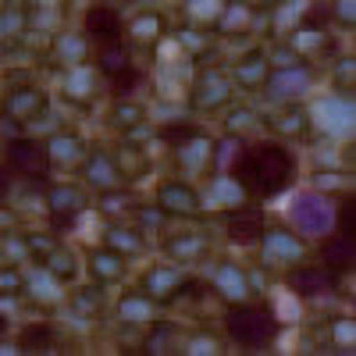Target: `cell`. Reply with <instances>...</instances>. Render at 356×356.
I'll use <instances>...</instances> for the list:
<instances>
[{
    "instance_id": "1",
    "label": "cell",
    "mask_w": 356,
    "mask_h": 356,
    "mask_svg": "<svg viewBox=\"0 0 356 356\" xmlns=\"http://www.w3.org/2000/svg\"><path fill=\"white\" fill-rule=\"evenodd\" d=\"M235 168H239V182L246 193H260V196H275L278 189L289 186V178H292V157L282 150V146L275 143H260L253 146V150H243L239 161H235Z\"/></svg>"
},
{
    "instance_id": "2",
    "label": "cell",
    "mask_w": 356,
    "mask_h": 356,
    "mask_svg": "<svg viewBox=\"0 0 356 356\" xmlns=\"http://www.w3.org/2000/svg\"><path fill=\"white\" fill-rule=\"evenodd\" d=\"M285 218L292 221V228L300 235H307V239H321V235H332L339 211H335V203L324 193H296Z\"/></svg>"
},
{
    "instance_id": "3",
    "label": "cell",
    "mask_w": 356,
    "mask_h": 356,
    "mask_svg": "<svg viewBox=\"0 0 356 356\" xmlns=\"http://www.w3.org/2000/svg\"><path fill=\"white\" fill-rule=\"evenodd\" d=\"M228 335L239 342V346H250V349H260L267 346L275 335H278V321L271 310L264 307H235L228 314Z\"/></svg>"
},
{
    "instance_id": "4",
    "label": "cell",
    "mask_w": 356,
    "mask_h": 356,
    "mask_svg": "<svg viewBox=\"0 0 356 356\" xmlns=\"http://www.w3.org/2000/svg\"><path fill=\"white\" fill-rule=\"evenodd\" d=\"M310 122L332 139H346L353 132V107L349 100H317L310 107Z\"/></svg>"
},
{
    "instance_id": "5",
    "label": "cell",
    "mask_w": 356,
    "mask_h": 356,
    "mask_svg": "<svg viewBox=\"0 0 356 356\" xmlns=\"http://www.w3.org/2000/svg\"><path fill=\"white\" fill-rule=\"evenodd\" d=\"M8 164L18 171V175H25V178H40L43 171H47V164H50V157H47V150L36 143V139H15V143H8Z\"/></svg>"
},
{
    "instance_id": "6",
    "label": "cell",
    "mask_w": 356,
    "mask_h": 356,
    "mask_svg": "<svg viewBox=\"0 0 356 356\" xmlns=\"http://www.w3.org/2000/svg\"><path fill=\"white\" fill-rule=\"evenodd\" d=\"M86 33L93 36V40H100L104 47L111 43H118V36H122V18H118V11L114 8H107V4H93L86 11Z\"/></svg>"
},
{
    "instance_id": "7",
    "label": "cell",
    "mask_w": 356,
    "mask_h": 356,
    "mask_svg": "<svg viewBox=\"0 0 356 356\" xmlns=\"http://www.w3.org/2000/svg\"><path fill=\"white\" fill-rule=\"evenodd\" d=\"M303 243H300V235H292V232H267L264 235V257L271 260V264H296V260H303Z\"/></svg>"
},
{
    "instance_id": "8",
    "label": "cell",
    "mask_w": 356,
    "mask_h": 356,
    "mask_svg": "<svg viewBox=\"0 0 356 356\" xmlns=\"http://www.w3.org/2000/svg\"><path fill=\"white\" fill-rule=\"evenodd\" d=\"M214 289L225 296L228 303H246L250 300V275L235 264H221L214 271Z\"/></svg>"
},
{
    "instance_id": "9",
    "label": "cell",
    "mask_w": 356,
    "mask_h": 356,
    "mask_svg": "<svg viewBox=\"0 0 356 356\" xmlns=\"http://www.w3.org/2000/svg\"><path fill=\"white\" fill-rule=\"evenodd\" d=\"M310 89V72L307 68H282L278 75H271L267 82V93L271 100H296Z\"/></svg>"
},
{
    "instance_id": "10",
    "label": "cell",
    "mask_w": 356,
    "mask_h": 356,
    "mask_svg": "<svg viewBox=\"0 0 356 356\" xmlns=\"http://www.w3.org/2000/svg\"><path fill=\"white\" fill-rule=\"evenodd\" d=\"M43 150H47V157H50L57 168H79V164H82V157H86L82 143H79L75 136H65V132L50 136V139L43 143Z\"/></svg>"
},
{
    "instance_id": "11",
    "label": "cell",
    "mask_w": 356,
    "mask_h": 356,
    "mask_svg": "<svg viewBox=\"0 0 356 356\" xmlns=\"http://www.w3.org/2000/svg\"><path fill=\"white\" fill-rule=\"evenodd\" d=\"M157 203L164 207V211H175V214H193L200 207V196L182 182H164L157 189Z\"/></svg>"
},
{
    "instance_id": "12",
    "label": "cell",
    "mask_w": 356,
    "mask_h": 356,
    "mask_svg": "<svg viewBox=\"0 0 356 356\" xmlns=\"http://www.w3.org/2000/svg\"><path fill=\"white\" fill-rule=\"evenodd\" d=\"M207 207H221V211H239V207L246 203V189L235 182V178H218V182L211 186V193H207L203 200Z\"/></svg>"
},
{
    "instance_id": "13",
    "label": "cell",
    "mask_w": 356,
    "mask_h": 356,
    "mask_svg": "<svg viewBox=\"0 0 356 356\" xmlns=\"http://www.w3.org/2000/svg\"><path fill=\"white\" fill-rule=\"evenodd\" d=\"M47 207H50L54 218H72L86 207V193H79L72 186H57V189L47 193Z\"/></svg>"
},
{
    "instance_id": "14",
    "label": "cell",
    "mask_w": 356,
    "mask_h": 356,
    "mask_svg": "<svg viewBox=\"0 0 356 356\" xmlns=\"http://www.w3.org/2000/svg\"><path fill=\"white\" fill-rule=\"evenodd\" d=\"M25 289L33 292L40 303H57V300H61V278L50 275L47 267H36V271H29Z\"/></svg>"
},
{
    "instance_id": "15",
    "label": "cell",
    "mask_w": 356,
    "mask_h": 356,
    "mask_svg": "<svg viewBox=\"0 0 356 356\" xmlns=\"http://www.w3.org/2000/svg\"><path fill=\"white\" fill-rule=\"evenodd\" d=\"M89 271H93V278H100V282H118L125 275V260H122V253L118 250H97L93 257H89Z\"/></svg>"
},
{
    "instance_id": "16",
    "label": "cell",
    "mask_w": 356,
    "mask_h": 356,
    "mask_svg": "<svg viewBox=\"0 0 356 356\" xmlns=\"http://www.w3.org/2000/svg\"><path fill=\"white\" fill-rule=\"evenodd\" d=\"M118 314H122V321H129V324H146V321L157 317V307H154V300H146V296H125Z\"/></svg>"
},
{
    "instance_id": "17",
    "label": "cell",
    "mask_w": 356,
    "mask_h": 356,
    "mask_svg": "<svg viewBox=\"0 0 356 356\" xmlns=\"http://www.w3.org/2000/svg\"><path fill=\"white\" fill-rule=\"evenodd\" d=\"M214 154V146H211V139L207 136H193V139H186L182 143V150H178V157H182V164L189 168V171H196V168H203L207 164V157Z\"/></svg>"
},
{
    "instance_id": "18",
    "label": "cell",
    "mask_w": 356,
    "mask_h": 356,
    "mask_svg": "<svg viewBox=\"0 0 356 356\" xmlns=\"http://www.w3.org/2000/svg\"><path fill=\"white\" fill-rule=\"evenodd\" d=\"M260 232H264V225H260V214H257V211L235 214V218L228 221V235H232L235 243H250V239H257Z\"/></svg>"
},
{
    "instance_id": "19",
    "label": "cell",
    "mask_w": 356,
    "mask_h": 356,
    "mask_svg": "<svg viewBox=\"0 0 356 356\" xmlns=\"http://www.w3.org/2000/svg\"><path fill=\"white\" fill-rule=\"evenodd\" d=\"M146 289H150V296H171L182 289V275L171 271V267H157V271H150V278H146Z\"/></svg>"
},
{
    "instance_id": "20",
    "label": "cell",
    "mask_w": 356,
    "mask_h": 356,
    "mask_svg": "<svg viewBox=\"0 0 356 356\" xmlns=\"http://www.w3.org/2000/svg\"><path fill=\"white\" fill-rule=\"evenodd\" d=\"M275 321L282 324H292V321H300V296H296L292 289H275Z\"/></svg>"
},
{
    "instance_id": "21",
    "label": "cell",
    "mask_w": 356,
    "mask_h": 356,
    "mask_svg": "<svg viewBox=\"0 0 356 356\" xmlns=\"http://www.w3.org/2000/svg\"><path fill=\"white\" fill-rule=\"evenodd\" d=\"M104 239H107V246L111 250H118V253H139L143 250V239H139V235L136 232H129V228H107L104 232Z\"/></svg>"
},
{
    "instance_id": "22",
    "label": "cell",
    "mask_w": 356,
    "mask_h": 356,
    "mask_svg": "<svg viewBox=\"0 0 356 356\" xmlns=\"http://www.w3.org/2000/svg\"><path fill=\"white\" fill-rule=\"evenodd\" d=\"M203 250H207L203 235H182V239H171L168 243V253L175 260H196V257H203Z\"/></svg>"
},
{
    "instance_id": "23",
    "label": "cell",
    "mask_w": 356,
    "mask_h": 356,
    "mask_svg": "<svg viewBox=\"0 0 356 356\" xmlns=\"http://www.w3.org/2000/svg\"><path fill=\"white\" fill-rule=\"evenodd\" d=\"M86 178H89V186H97V189L107 193V189L114 186V178H118V175H114V168H111L107 157H93V161L86 164Z\"/></svg>"
},
{
    "instance_id": "24",
    "label": "cell",
    "mask_w": 356,
    "mask_h": 356,
    "mask_svg": "<svg viewBox=\"0 0 356 356\" xmlns=\"http://www.w3.org/2000/svg\"><path fill=\"white\" fill-rule=\"evenodd\" d=\"M43 257H47V264H43V267H47L50 275H57L61 282H65V278H72V271H75V260H72V253H68V250H61V246H50Z\"/></svg>"
},
{
    "instance_id": "25",
    "label": "cell",
    "mask_w": 356,
    "mask_h": 356,
    "mask_svg": "<svg viewBox=\"0 0 356 356\" xmlns=\"http://www.w3.org/2000/svg\"><path fill=\"white\" fill-rule=\"evenodd\" d=\"M40 107H43V97L36 93V89H22V93H15V97L8 100V111H11L15 118H33Z\"/></svg>"
},
{
    "instance_id": "26",
    "label": "cell",
    "mask_w": 356,
    "mask_h": 356,
    "mask_svg": "<svg viewBox=\"0 0 356 356\" xmlns=\"http://www.w3.org/2000/svg\"><path fill=\"white\" fill-rule=\"evenodd\" d=\"M225 93H228L225 82H221L218 75H207L203 86H200V93H196V104H200V107H218V104L225 100Z\"/></svg>"
},
{
    "instance_id": "27",
    "label": "cell",
    "mask_w": 356,
    "mask_h": 356,
    "mask_svg": "<svg viewBox=\"0 0 356 356\" xmlns=\"http://www.w3.org/2000/svg\"><path fill=\"white\" fill-rule=\"evenodd\" d=\"M54 346V328L50 324H29L22 332V349H47Z\"/></svg>"
},
{
    "instance_id": "28",
    "label": "cell",
    "mask_w": 356,
    "mask_h": 356,
    "mask_svg": "<svg viewBox=\"0 0 356 356\" xmlns=\"http://www.w3.org/2000/svg\"><path fill=\"white\" fill-rule=\"evenodd\" d=\"M93 86H97L93 72L79 68V72H72V75H68V82H65V93H68V97H79V100H86L89 93H93Z\"/></svg>"
},
{
    "instance_id": "29",
    "label": "cell",
    "mask_w": 356,
    "mask_h": 356,
    "mask_svg": "<svg viewBox=\"0 0 356 356\" xmlns=\"http://www.w3.org/2000/svg\"><path fill=\"white\" fill-rule=\"evenodd\" d=\"M189 18L193 22H218V15L225 11L221 0H189Z\"/></svg>"
},
{
    "instance_id": "30",
    "label": "cell",
    "mask_w": 356,
    "mask_h": 356,
    "mask_svg": "<svg viewBox=\"0 0 356 356\" xmlns=\"http://www.w3.org/2000/svg\"><path fill=\"white\" fill-rule=\"evenodd\" d=\"M218 22H221L225 33H243V29L250 25V11L246 8H228V11L218 15Z\"/></svg>"
},
{
    "instance_id": "31",
    "label": "cell",
    "mask_w": 356,
    "mask_h": 356,
    "mask_svg": "<svg viewBox=\"0 0 356 356\" xmlns=\"http://www.w3.org/2000/svg\"><path fill=\"white\" fill-rule=\"evenodd\" d=\"M182 349H186V353H193V356H211V353H221V346H218L211 335H193Z\"/></svg>"
},
{
    "instance_id": "32",
    "label": "cell",
    "mask_w": 356,
    "mask_h": 356,
    "mask_svg": "<svg viewBox=\"0 0 356 356\" xmlns=\"http://www.w3.org/2000/svg\"><path fill=\"white\" fill-rule=\"evenodd\" d=\"M82 50H86V47H82L79 36H65V40H61V57H65V61L79 65V61H82Z\"/></svg>"
},
{
    "instance_id": "33",
    "label": "cell",
    "mask_w": 356,
    "mask_h": 356,
    "mask_svg": "<svg viewBox=\"0 0 356 356\" xmlns=\"http://www.w3.org/2000/svg\"><path fill=\"white\" fill-rule=\"evenodd\" d=\"M239 79H243L246 86H253V82L267 79V75H264V61H260V57H257V61H246V65H239Z\"/></svg>"
},
{
    "instance_id": "34",
    "label": "cell",
    "mask_w": 356,
    "mask_h": 356,
    "mask_svg": "<svg viewBox=\"0 0 356 356\" xmlns=\"http://www.w3.org/2000/svg\"><path fill=\"white\" fill-rule=\"evenodd\" d=\"M300 11H307V0H292L289 8H282V11H278V18H275V22H278V29L292 25V22H296V15H300Z\"/></svg>"
},
{
    "instance_id": "35",
    "label": "cell",
    "mask_w": 356,
    "mask_h": 356,
    "mask_svg": "<svg viewBox=\"0 0 356 356\" xmlns=\"http://www.w3.org/2000/svg\"><path fill=\"white\" fill-rule=\"evenodd\" d=\"M132 36H136V40H150V36H157V18H150V15L139 18V22L132 25Z\"/></svg>"
},
{
    "instance_id": "36",
    "label": "cell",
    "mask_w": 356,
    "mask_h": 356,
    "mask_svg": "<svg viewBox=\"0 0 356 356\" xmlns=\"http://www.w3.org/2000/svg\"><path fill=\"white\" fill-rule=\"evenodd\" d=\"M193 136H196L193 125H164V139H171V143H186Z\"/></svg>"
},
{
    "instance_id": "37",
    "label": "cell",
    "mask_w": 356,
    "mask_h": 356,
    "mask_svg": "<svg viewBox=\"0 0 356 356\" xmlns=\"http://www.w3.org/2000/svg\"><path fill=\"white\" fill-rule=\"evenodd\" d=\"M314 186L317 189H349V178H342V175H317Z\"/></svg>"
},
{
    "instance_id": "38",
    "label": "cell",
    "mask_w": 356,
    "mask_h": 356,
    "mask_svg": "<svg viewBox=\"0 0 356 356\" xmlns=\"http://www.w3.org/2000/svg\"><path fill=\"white\" fill-rule=\"evenodd\" d=\"M332 335L342 342V346H353V339H356V328H353V321H339L335 328H332Z\"/></svg>"
},
{
    "instance_id": "39",
    "label": "cell",
    "mask_w": 356,
    "mask_h": 356,
    "mask_svg": "<svg viewBox=\"0 0 356 356\" xmlns=\"http://www.w3.org/2000/svg\"><path fill=\"white\" fill-rule=\"evenodd\" d=\"M335 15H339L346 25H353V18H356V0H339V4H335Z\"/></svg>"
},
{
    "instance_id": "40",
    "label": "cell",
    "mask_w": 356,
    "mask_h": 356,
    "mask_svg": "<svg viewBox=\"0 0 356 356\" xmlns=\"http://www.w3.org/2000/svg\"><path fill=\"white\" fill-rule=\"evenodd\" d=\"M15 289H22V278L15 271H0V292H15Z\"/></svg>"
},
{
    "instance_id": "41",
    "label": "cell",
    "mask_w": 356,
    "mask_h": 356,
    "mask_svg": "<svg viewBox=\"0 0 356 356\" xmlns=\"http://www.w3.org/2000/svg\"><path fill=\"white\" fill-rule=\"evenodd\" d=\"M324 36L321 33H300V36H296V50H310V47H317Z\"/></svg>"
},
{
    "instance_id": "42",
    "label": "cell",
    "mask_w": 356,
    "mask_h": 356,
    "mask_svg": "<svg viewBox=\"0 0 356 356\" xmlns=\"http://www.w3.org/2000/svg\"><path fill=\"white\" fill-rule=\"evenodd\" d=\"M125 207H129V200L125 196H104V211H111V214H118V211H125Z\"/></svg>"
},
{
    "instance_id": "43",
    "label": "cell",
    "mask_w": 356,
    "mask_h": 356,
    "mask_svg": "<svg viewBox=\"0 0 356 356\" xmlns=\"http://www.w3.org/2000/svg\"><path fill=\"white\" fill-rule=\"evenodd\" d=\"M139 218H143V225H150V228H154V225H161V214H157V211H143Z\"/></svg>"
},
{
    "instance_id": "44",
    "label": "cell",
    "mask_w": 356,
    "mask_h": 356,
    "mask_svg": "<svg viewBox=\"0 0 356 356\" xmlns=\"http://www.w3.org/2000/svg\"><path fill=\"white\" fill-rule=\"evenodd\" d=\"M8 253H11V257H25V243L11 239V243H8Z\"/></svg>"
},
{
    "instance_id": "45",
    "label": "cell",
    "mask_w": 356,
    "mask_h": 356,
    "mask_svg": "<svg viewBox=\"0 0 356 356\" xmlns=\"http://www.w3.org/2000/svg\"><path fill=\"white\" fill-rule=\"evenodd\" d=\"M11 193V182H8V175H4V168H0V200H4Z\"/></svg>"
},
{
    "instance_id": "46",
    "label": "cell",
    "mask_w": 356,
    "mask_h": 356,
    "mask_svg": "<svg viewBox=\"0 0 356 356\" xmlns=\"http://www.w3.org/2000/svg\"><path fill=\"white\" fill-rule=\"evenodd\" d=\"M15 225V214H8V211H0V232H8Z\"/></svg>"
},
{
    "instance_id": "47",
    "label": "cell",
    "mask_w": 356,
    "mask_h": 356,
    "mask_svg": "<svg viewBox=\"0 0 356 356\" xmlns=\"http://www.w3.org/2000/svg\"><path fill=\"white\" fill-rule=\"evenodd\" d=\"M4 335H8V314L0 310V339H4Z\"/></svg>"
}]
</instances>
